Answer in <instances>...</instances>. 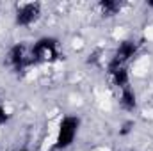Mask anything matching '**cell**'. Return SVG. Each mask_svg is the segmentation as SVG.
Segmentation results:
<instances>
[{
  "instance_id": "6da1fadb",
  "label": "cell",
  "mask_w": 153,
  "mask_h": 151,
  "mask_svg": "<svg viewBox=\"0 0 153 151\" xmlns=\"http://www.w3.org/2000/svg\"><path fill=\"white\" fill-rule=\"evenodd\" d=\"M80 117L75 114H68V115H62L59 124H57V133H55V144L53 148L57 151H64L68 148H71L75 144V139L78 137V132H80Z\"/></svg>"
},
{
  "instance_id": "7a4b0ae2",
  "label": "cell",
  "mask_w": 153,
  "mask_h": 151,
  "mask_svg": "<svg viewBox=\"0 0 153 151\" xmlns=\"http://www.w3.org/2000/svg\"><path fill=\"white\" fill-rule=\"evenodd\" d=\"M59 39L53 36H41L30 46V61L32 64H52L59 61Z\"/></svg>"
},
{
  "instance_id": "3957f363",
  "label": "cell",
  "mask_w": 153,
  "mask_h": 151,
  "mask_svg": "<svg viewBox=\"0 0 153 151\" xmlns=\"http://www.w3.org/2000/svg\"><path fill=\"white\" fill-rule=\"evenodd\" d=\"M5 61L14 73H23L29 66H32L30 48H27L25 43H14L13 46H9L5 53Z\"/></svg>"
},
{
  "instance_id": "277c9868",
  "label": "cell",
  "mask_w": 153,
  "mask_h": 151,
  "mask_svg": "<svg viewBox=\"0 0 153 151\" xmlns=\"http://www.w3.org/2000/svg\"><path fill=\"white\" fill-rule=\"evenodd\" d=\"M41 14H43V9H41V4L38 2L20 4L14 9V25L20 29H29L34 23H38Z\"/></svg>"
},
{
  "instance_id": "5b68a950",
  "label": "cell",
  "mask_w": 153,
  "mask_h": 151,
  "mask_svg": "<svg viewBox=\"0 0 153 151\" xmlns=\"http://www.w3.org/2000/svg\"><path fill=\"white\" fill-rule=\"evenodd\" d=\"M137 53H139V43L134 38L123 39V41H119V44L116 46L112 61L117 62V64H128L134 57H137Z\"/></svg>"
},
{
  "instance_id": "8992f818",
  "label": "cell",
  "mask_w": 153,
  "mask_h": 151,
  "mask_svg": "<svg viewBox=\"0 0 153 151\" xmlns=\"http://www.w3.org/2000/svg\"><path fill=\"white\" fill-rule=\"evenodd\" d=\"M107 73H109L112 85L117 87L119 91L125 89V87H130V71H128L126 64H117L111 59L109 64H107Z\"/></svg>"
},
{
  "instance_id": "52a82bcc",
  "label": "cell",
  "mask_w": 153,
  "mask_h": 151,
  "mask_svg": "<svg viewBox=\"0 0 153 151\" xmlns=\"http://www.w3.org/2000/svg\"><path fill=\"white\" fill-rule=\"evenodd\" d=\"M117 103L121 107V110L125 112H135L137 107H139V98H137V93L135 89L130 85V87H125L119 91V98H117Z\"/></svg>"
},
{
  "instance_id": "ba28073f",
  "label": "cell",
  "mask_w": 153,
  "mask_h": 151,
  "mask_svg": "<svg viewBox=\"0 0 153 151\" xmlns=\"http://www.w3.org/2000/svg\"><path fill=\"white\" fill-rule=\"evenodd\" d=\"M121 7L123 5L117 0H102L98 4V9H100L102 16H105V18H112L116 14H119L121 13Z\"/></svg>"
},
{
  "instance_id": "9c48e42d",
  "label": "cell",
  "mask_w": 153,
  "mask_h": 151,
  "mask_svg": "<svg viewBox=\"0 0 153 151\" xmlns=\"http://www.w3.org/2000/svg\"><path fill=\"white\" fill-rule=\"evenodd\" d=\"M134 128H135V123H134L132 119H128V121H125V123L119 126L117 133H119V137H128L130 133H134Z\"/></svg>"
},
{
  "instance_id": "30bf717a",
  "label": "cell",
  "mask_w": 153,
  "mask_h": 151,
  "mask_svg": "<svg viewBox=\"0 0 153 151\" xmlns=\"http://www.w3.org/2000/svg\"><path fill=\"white\" fill-rule=\"evenodd\" d=\"M9 119H11L9 110L5 109V105H4V103H0V126L7 124V123H9Z\"/></svg>"
},
{
  "instance_id": "8fae6325",
  "label": "cell",
  "mask_w": 153,
  "mask_h": 151,
  "mask_svg": "<svg viewBox=\"0 0 153 151\" xmlns=\"http://www.w3.org/2000/svg\"><path fill=\"white\" fill-rule=\"evenodd\" d=\"M16 151H30V150H27V148H20V150H16Z\"/></svg>"
}]
</instances>
